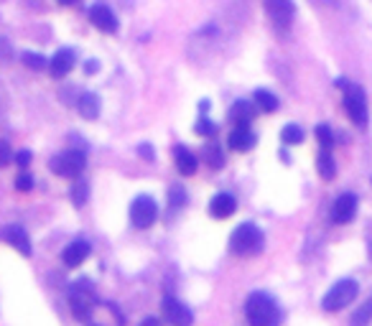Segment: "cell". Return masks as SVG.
Segmentation results:
<instances>
[{
	"instance_id": "obj_34",
	"label": "cell",
	"mask_w": 372,
	"mask_h": 326,
	"mask_svg": "<svg viewBox=\"0 0 372 326\" xmlns=\"http://www.w3.org/2000/svg\"><path fill=\"white\" fill-rule=\"evenodd\" d=\"M138 153H141L143 158H150V161L156 158V153H153V148H150L148 143H146V146H141V148H138Z\"/></svg>"
},
{
	"instance_id": "obj_6",
	"label": "cell",
	"mask_w": 372,
	"mask_h": 326,
	"mask_svg": "<svg viewBox=\"0 0 372 326\" xmlns=\"http://www.w3.org/2000/svg\"><path fill=\"white\" fill-rule=\"evenodd\" d=\"M49 166H52V171L56 173V176L77 178L84 171V166H87V156H84V150L72 148V150L59 153V156H54Z\"/></svg>"
},
{
	"instance_id": "obj_36",
	"label": "cell",
	"mask_w": 372,
	"mask_h": 326,
	"mask_svg": "<svg viewBox=\"0 0 372 326\" xmlns=\"http://www.w3.org/2000/svg\"><path fill=\"white\" fill-rule=\"evenodd\" d=\"M87 72H90V75H95V72H97V64H95V61H90V64H87Z\"/></svg>"
},
{
	"instance_id": "obj_28",
	"label": "cell",
	"mask_w": 372,
	"mask_h": 326,
	"mask_svg": "<svg viewBox=\"0 0 372 326\" xmlns=\"http://www.w3.org/2000/svg\"><path fill=\"white\" fill-rule=\"evenodd\" d=\"M169 196H171V207L179 209L186 204V192L181 189V186H171V192H169Z\"/></svg>"
},
{
	"instance_id": "obj_24",
	"label": "cell",
	"mask_w": 372,
	"mask_h": 326,
	"mask_svg": "<svg viewBox=\"0 0 372 326\" xmlns=\"http://www.w3.org/2000/svg\"><path fill=\"white\" fill-rule=\"evenodd\" d=\"M21 61L26 64L29 69H36V72H41V69H49V59H44L41 54H33V52H23Z\"/></svg>"
},
{
	"instance_id": "obj_1",
	"label": "cell",
	"mask_w": 372,
	"mask_h": 326,
	"mask_svg": "<svg viewBox=\"0 0 372 326\" xmlns=\"http://www.w3.org/2000/svg\"><path fill=\"white\" fill-rule=\"evenodd\" d=\"M245 319L250 326H278L281 324V306L270 293L255 290L245 301Z\"/></svg>"
},
{
	"instance_id": "obj_27",
	"label": "cell",
	"mask_w": 372,
	"mask_h": 326,
	"mask_svg": "<svg viewBox=\"0 0 372 326\" xmlns=\"http://www.w3.org/2000/svg\"><path fill=\"white\" fill-rule=\"evenodd\" d=\"M87 196H90V186H87V181H77L75 189H72V201H75L77 207H82L84 201H87Z\"/></svg>"
},
{
	"instance_id": "obj_10",
	"label": "cell",
	"mask_w": 372,
	"mask_h": 326,
	"mask_svg": "<svg viewBox=\"0 0 372 326\" xmlns=\"http://www.w3.org/2000/svg\"><path fill=\"white\" fill-rule=\"evenodd\" d=\"M161 309H164V319L169 321L171 326H192L194 324L192 309H189L186 304H181L179 298L166 296L164 304H161Z\"/></svg>"
},
{
	"instance_id": "obj_12",
	"label": "cell",
	"mask_w": 372,
	"mask_h": 326,
	"mask_svg": "<svg viewBox=\"0 0 372 326\" xmlns=\"http://www.w3.org/2000/svg\"><path fill=\"white\" fill-rule=\"evenodd\" d=\"M75 52L72 49H59V52L54 54L52 59H49V75L54 79H64V77L75 69Z\"/></svg>"
},
{
	"instance_id": "obj_31",
	"label": "cell",
	"mask_w": 372,
	"mask_h": 326,
	"mask_svg": "<svg viewBox=\"0 0 372 326\" xmlns=\"http://www.w3.org/2000/svg\"><path fill=\"white\" fill-rule=\"evenodd\" d=\"M15 189L18 192H31L33 189V176L31 173H21V176L15 178Z\"/></svg>"
},
{
	"instance_id": "obj_3",
	"label": "cell",
	"mask_w": 372,
	"mask_h": 326,
	"mask_svg": "<svg viewBox=\"0 0 372 326\" xmlns=\"http://www.w3.org/2000/svg\"><path fill=\"white\" fill-rule=\"evenodd\" d=\"M359 293V286L357 281H352V278H344V281H336L332 288L327 290V296L321 298V309L329 313L334 311H342L344 306H350Z\"/></svg>"
},
{
	"instance_id": "obj_30",
	"label": "cell",
	"mask_w": 372,
	"mask_h": 326,
	"mask_svg": "<svg viewBox=\"0 0 372 326\" xmlns=\"http://www.w3.org/2000/svg\"><path fill=\"white\" fill-rule=\"evenodd\" d=\"M10 158H13V150H10V143L0 138V169H3V166H8V163H10Z\"/></svg>"
},
{
	"instance_id": "obj_33",
	"label": "cell",
	"mask_w": 372,
	"mask_h": 326,
	"mask_svg": "<svg viewBox=\"0 0 372 326\" xmlns=\"http://www.w3.org/2000/svg\"><path fill=\"white\" fill-rule=\"evenodd\" d=\"M15 161H18L21 169H26V166L31 163V150H21V153H15Z\"/></svg>"
},
{
	"instance_id": "obj_37",
	"label": "cell",
	"mask_w": 372,
	"mask_h": 326,
	"mask_svg": "<svg viewBox=\"0 0 372 326\" xmlns=\"http://www.w3.org/2000/svg\"><path fill=\"white\" fill-rule=\"evenodd\" d=\"M367 244H370V255H372V240L370 238H367Z\"/></svg>"
},
{
	"instance_id": "obj_26",
	"label": "cell",
	"mask_w": 372,
	"mask_h": 326,
	"mask_svg": "<svg viewBox=\"0 0 372 326\" xmlns=\"http://www.w3.org/2000/svg\"><path fill=\"white\" fill-rule=\"evenodd\" d=\"M316 141H319V146L324 150L332 148V146H334V133H332V127H329V125H319V127H316Z\"/></svg>"
},
{
	"instance_id": "obj_20",
	"label": "cell",
	"mask_w": 372,
	"mask_h": 326,
	"mask_svg": "<svg viewBox=\"0 0 372 326\" xmlns=\"http://www.w3.org/2000/svg\"><path fill=\"white\" fill-rule=\"evenodd\" d=\"M316 169H319V176L324 178V181H332V178L336 176V163L329 150H321L319 153V158H316Z\"/></svg>"
},
{
	"instance_id": "obj_13",
	"label": "cell",
	"mask_w": 372,
	"mask_h": 326,
	"mask_svg": "<svg viewBox=\"0 0 372 326\" xmlns=\"http://www.w3.org/2000/svg\"><path fill=\"white\" fill-rule=\"evenodd\" d=\"M0 238L6 240L8 244H13L15 250L23 252V255H31V238L21 224H6V227L0 230Z\"/></svg>"
},
{
	"instance_id": "obj_11",
	"label": "cell",
	"mask_w": 372,
	"mask_h": 326,
	"mask_svg": "<svg viewBox=\"0 0 372 326\" xmlns=\"http://www.w3.org/2000/svg\"><path fill=\"white\" fill-rule=\"evenodd\" d=\"M90 21L100 31H104V33H115L118 31V15L112 13V8L104 6V3H97V6L90 8Z\"/></svg>"
},
{
	"instance_id": "obj_21",
	"label": "cell",
	"mask_w": 372,
	"mask_h": 326,
	"mask_svg": "<svg viewBox=\"0 0 372 326\" xmlns=\"http://www.w3.org/2000/svg\"><path fill=\"white\" fill-rule=\"evenodd\" d=\"M253 102L258 110H265V112H276L278 110V97L268 89H255L253 95Z\"/></svg>"
},
{
	"instance_id": "obj_16",
	"label": "cell",
	"mask_w": 372,
	"mask_h": 326,
	"mask_svg": "<svg viewBox=\"0 0 372 326\" xmlns=\"http://www.w3.org/2000/svg\"><path fill=\"white\" fill-rule=\"evenodd\" d=\"M255 115H258V107H255V102H247V100H238L230 107V120L238 127H247L255 120Z\"/></svg>"
},
{
	"instance_id": "obj_14",
	"label": "cell",
	"mask_w": 372,
	"mask_h": 326,
	"mask_svg": "<svg viewBox=\"0 0 372 326\" xmlns=\"http://www.w3.org/2000/svg\"><path fill=\"white\" fill-rule=\"evenodd\" d=\"M90 242L87 240H75L72 244H67L64 247V252H61V260H64V265L67 267H77V265H82L84 260L90 258Z\"/></svg>"
},
{
	"instance_id": "obj_9",
	"label": "cell",
	"mask_w": 372,
	"mask_h": 326,
	"mask_svg": "<svg viewBox=\"0 0 372 326\" xmlns=\"http://www.w3.org/2000/svg\"><path fill=\"white\" fill-rule=\"evenodd\" d=\"M357 207H359V199L357 194H339L334 199V204H332V222L334 224H350L352 219H355V215H357Z\"/></svg>"
},
{
	"instance_id": "obj_22",
	"label": "cell",
	"mask_w": 372,
	"mask_h": 326,
	"mask_svg": "<svg viewBox=\"0 0 372 326\" xmlns=\"http://www.w3.org/2000/svg\"><path fill=\"white\" fill-rule=\"evenodd\" d=\"M204 158H207V163L212 166V169H219L224 163V153H222V146L215 141L204 143Z\"/></svg>"
},
{
	"instance_id": "obj_2",
	"label": "cell",
	"mask_w": 372,
	"mask_h": 326,
	"mask_svg": "<svg viewBox=\"0 0 372 326\" xmlns=\"http://www.w3.org/2000/svg\"><path fill=\"white\" fill-rule=\"evenodd\" d=\"M263 244H265V235L253 222L240 224L238 230L230 235V250L240 258H253V255L263 252Z\"/></svg>"
},
{
	"instance_id": "obj_35",
	"label": "cell",
	"mask_w": 372,
	"mask_h": 326,
	"mask_svg": "<svg viewBox=\"0 0 372 326\" xmlns=\"http://www.w3.org/2000/svg\"><path fill=\"white\" fill-rule=\"evenodd\" d=\"M138 326H161V321H158L156 316H146Z\"/></svg>"
},
{
	"instance_id": "obj_18",
	"label": "cell",
	"mask_w": 372,
	"mask_h": 326,
	"mask_svg": "<svg viewBox=\"0 0 372 326\" xmlns=\"http://www.w3.org/2000/svg\"><path fill=\"white\" fill-rule=\"evenodd\" d=\"M77 110L84 120H97L100 118V97L95 92H84L77 97Z\"/></svg>"
},
{
	"instance_id": "obj_38",
	"label": "cell",
	"mask_w": 372,
	"mask_h": 326,
	"mask_svg": "<svg viewBox=\"0 0 372 326\" xmlns=\"http://www.w3.org/2000/svg\"><path fill=\"white\" fill-rule=\"evenodd\" d=\"M90 326H100V324H90Z\"/></svg>"
},
{
	"instance_id": "obj_8",
	"label": "cell",
	"mask_w": 372,
	"mask_h": 326,
	"mask_svg": "<svg viewBox=\"0 0 372 326\" xmlns=\"http://www.w3.org/2000/svg\"><path fill=\"white\" fill-rule=\"evenodd\" d=\"M265 13H268L270 23L278 33H286L293 23V13H296V6L288 3V0H268L265 3Z\"/></svg>"
},
{
	"instance_id": "obj_29",
	"label": "cell",
	"mask_w": 372,
	"mask_h": 326,
	"mask_svg": "<svg viewBox=\"0 0 372 326\" xmlns=\"http://www.w3.org/2000/svg\"><path fill=\"white\" fill-rule=\"evenodd\" d=\"M194 130H196V135H215L217 125L212 123V120H199V123L194 125Z\"/></svg>"
},
{
	"instance_id": "obj_17",
	"label": "cell",
	"mask_w": 372,
	"mask_h": 326,
	"mask_svg": "<svg viewBox=\"0 0 372 326\" xmlns=\"http://www.w3.org/2000/svg\"><path fill=\"white\" fill-rule=\"evenodd\" d=\"M255 133L250 130V127H235L230 133V138H227V146H230L232 150H238V153H245V150H250L255 146Z\"/></svg>"
},
{
	"instance_id": "obj_5",
	"label": "cell",
	"mask_w": 372,
	"mask_h": 326,
	"mask_svg": "<svg viewBox=\"0 0 372 326\" xmlns=\"http://www.w3.org/2000/svg\"><path fill=\"white\" fill-rule=\"evenodd\" d=\"M342 87H347V82L339 79ZM344 110L347 115L352 118V123L357 127H365L367 125V97H365V89L357 87V84H350L347 92H344Z\"/></svg>"
},
{
	"instance_id": "obj_7",
	"label": "cell",
	"mask_w": 372,
	"mask_h": 326,
	"mask_svg": "<svg viewBox=\"0 0 372 326\" xmlns=\"http://www.w3.org/2000/svg\"><path fill=\"white\" fill-rule=\"evenodd\" d=\"M158 217V204L153 196H138V199L130 204V222H133V227H138V230H148L150 224L156 222Z\"/></svg>"
},
{
	"instance_id": "obj_15",
	"label": "cell",
	"mask_w": 372,
	"mask_h": 326,
	"mask_svg": "<svg viewBox=\"0 0 372 326\" xmlns=\"http://www.w3.org/2000/svg\"><path fill=\"white\" fill-rule=\"evenodd\" d=\"M235 209H238V201H235V196L227 192L215 194L212 201H209V215L215 217V219H227V217L235 215Z\"/></svg>"
},
{
	"instance_id": "obj_25",
	"label": "cell",
	"mask_w": 372,
	"mask_h": 326,
	"mask_svg": "<svg viewBox=\"0 0 372 326\" xmlns=\"http://www.w3.org/2000/svg\"><path fill=\"white\" fill-rule=\"evenodd\" d=\"M372 321V298L367 301L365 306H359L355 316H352V326H367Z\"/></svg>"
},
{
	"instance_id": "obj_19",
	"label": "cell",
	"mask_w": 372,
	"mask_h": 326,
	"mask_svg": "<svg viewBox=\"0 0 372 326\" xmlns=\"http://www.w3.org/2000/svg\"><path fill=\"white\" fill-rule=\"evenodd\" d=\"M173 161H176L179 173H184V176L196 173V156H194L186 146H176V148H173Z\"/></svg>"
},
{
	"instance_id": "obj_23",
	"label": "cell",
	"mask_w": 372,
	"mask_h": 326,
	"mask_svg": "<svg viewBox=\"0 0 372 326\" xmlns=\"http://www.w3.org/2000/svg\"><path fill=\"white\" fill-rule=\"evenodd\" d=\"M281 141L286 146H298V143H304V130L298 125H286L281 130Z\"/></svg>"
},
{
	"instance_id": "obj_4",
	"label": "cell",
	"mask_w": 372,
	"mask_h": 326,
	"mask_svg": "<svg viewBox=\"0 0 372 326\" xmlns=\"http://www.w3.org/2000/svg\"><path fill=\"white\" fill-rule=\"evenodd\" d=\"M69 306H72V313H75L77 321H87L95 311V290H92L90 281H77L72 288H69Z\"/></svg>"
},
{
	"instance_id": "obj_32",
	"label": "cell",
	"mask_w": 372,
	"mask_h": 326,
	"mask_svg": "<svg viewBox=\"0 0 372 326\" xmlns=\"http://www.w3.org/2000/svg\"><path fill=\"white\" fill-rule=\"evenodd\" d=\"M10 56H13L10 44H8L6 38H0V61H10Z\"/></svg>"
}]
</instances>
